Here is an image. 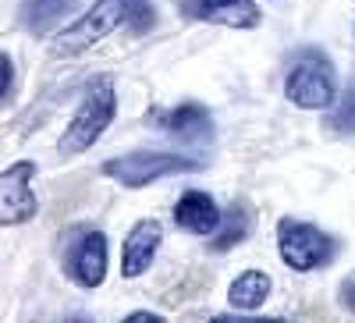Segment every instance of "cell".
<instances>
[{
  "mask_svg": "<svg viewBox=\"0 0 355 323\" xmlns=\"http://www.w3.org/2000/svg\"><path fill=\"white\" fill-rule=\"evenodd\" d=\"M196 167H199L196 157L174 153V150H135V153L107 160L103 174L128 185V189H142V185H153V182L167 178V174H185V171H196Z\"/></svg>",
  "mask_w": 355,
  "mask_h": 323,
  "instance_id": "2",
  "label": "cell"
},
{
  "mask_svg": "<svg viewBox=\"0 0 355 323\" xmlns=\"http://www.w3.org/2000/svg\"><path fill=\"white\" fill-rule=\"evenodd\" d=\"M33 174H36L33 160H18L0 174V224L4 227H15L36 213V195L28 185Z\"/></svg>",
  "mask_w": 355,
  "mask_h": 323,
  "instance_id": "7",
  "label": "cell"
},
{
  "mask_svg": "<svg viewBox=\"0 0 355 323\" xmlns=\"http://www.w3.org/2000/svg\"><path fill=\"white\" fill-rule=\"evenodd\" d=\"M174 220H178V227H185L192 234H214L220 227V207L214 202V195L192 189V192H185L182 199H178Z\"/></svg>",
  "mask_w": 355,
  "mask_h": 323,
  "instance_id": "11",
  "label": "cell"
},
{
  "mask_svg": "<svg viewBox=\"0 0 355 323\" xmlns=\"http://www.w3.org/2000/svg\"><path fill=\"white\" fill-rule=\"evenodd\" d=\"M114 110H117L114 82L110 78H93L89 89H85V96H82V103H78V110L71 114L61 142H57V150H61L64 157L89 150V146L107 132V125L114 121Z\"/></svg>",
  "mask_w": 355,
  "mask_h": 323,
  "instance_id": "1",
  "label": "cell"
},
{
  "mask_svg": "<svg viewBox=\"0 0 355 323\" xmlns=\"http://www.w3.org/2000/svg\"><path fill=\"white\" fill-rule=\"evenodd\" d=\"M249 227H252V217H249V210L242 207V202H234V207L227 210V220H224L220 238H214V249H217V252H224V249H234L239 242H245Z\"/></svg>",
  "mask_w": 355,
  "mask_h": 323,
  "instance_id": "13",
  "label": "cell"
},
{
  "mask_svg": "<svg viewBox=\"0 0 355 323\" xmlns=\"http://www.w3.org/2000/svg\"><path fill=\"white\" fill-rule=\"evenodd\" d=\"M266 299H270V277H266L263 270H245V274L234 277L231 288H227V302L234 309H245V313L259 309Z\"/></svg>",
  "mask_w": 355,
  "mask_h": 323,
  "instance_id": "12",
  "label": "cell"
},
{
  "mask_svg": "<svg viewBox=\"0 0 355 323\" xmlns=\"http://www.w3.org/2000/svg\"><path fill=\"white\" fill-rule=\"evenodd\" d=\"M64 270L82 288H100L107 277V238L100 231H78L64 249Z\"/></svg>",
  "mask_w": 355,
  "mask_h": 323,
  "instance_id": "6",
  "label": "cell"
},
{
  "mask_svg": "<svg viewBox=\"0 0 355 323\" xmlns=\"http://www.w3.org/2000/svg\"><path fill=\"white\" fill-rule=\"evenodd\" d=\"M135 4L139 0H100V4H93L75 25H68L53 40V53H82L85 46L100 43L103 36H110L114 28H121L135 15Z\"/></svg>",
  "mask_w": 355,
  "mask_h": 323,
  "instance_id": "3",
  "label": "cell"
},
{
  "mask_svg": "<svg viewBox=\"0 0 355 323\" xmlns=\"http://www.w3.org/2000/svg\"><path fill=\"white\" fill-rule=\"evenodd\" d=\"M128 320H132V323H153V320H160V316H157V313H132Z\"/></svg>",
  "mask_w": 355,
  "mask_h": 323,
  "instance_id": "17",
  "label": "cell"
},
{
  "mask_svg": "<svg viewBox=\"0 0 355 323\" xmlns=\"http://www.w3.org/2000/svg\"><path fill=\"white\" fill-rule=\"evenodd\" d=\"M327 121H331V132H338V135H355V89L341 93V103H338V110L327 117Z\"/></svg>",
  "mask_w": 355,
  "mask_h": 323,
  "instance_id": "14",
  "label": "cell"
},
{
  "mask_svg": "<svg viewBox=\"0 0 355 323\" xmlns=\"http://www.w3.org/2000/svg\"><path fill=\"white\" fill-rule=\"evenodd\" d=\"M4 75H8V82H4V100H11V93H15V64H11V57H4Z\"/></svg>",
  "mask_w": 355,
  "mask_h": 323,
  "instance_id": "16",
  "label": "cell"
},
{
  "mask_svg": "<svg viewBox=\"0 0 355 323\" xmlns=\"http://www.w3.org/2000/svg\"><path fill=\"white\" fill-rule=\"evenodd\" d=\"M160 128L171 132L174 139L189 142V146L210 142V135H214L210 110L199 107V103H182V107H174L171 114H160Z\"/></svg>",
  "mask_w": 355,
  "mask_h": 323,
  "instance_id": "10",
  "label": "cell"
},
{
  "mask_svg": "<svg viewBox=\"0 0 355 323\" xmlns=\"http://www.w3.org/2000/svg\"><path fill=\"white\" fill-rule=\"evenodd\" d=\"M341 302L355 313V277H348V281L341 284Z\"/></svg>",
  "mask_w": 355,
  "mask_h": 323,
  "instance_id": "15",
  "label": "cell"
},
{
  "mask_svg": "<svg viewBox=\"0 0 355 323\" xmlns=\"http://www.w3.org/2000/svg\"><path fill=\"white\" fill-rule=\"evenodd\" d=\"M160 238H164V227L157 220H139L128 238H125V249H121V274L125 277H139L150 270V263L160 249Z\"/></svg>",
  "mask_w": 355,
  "mask_h": 323,
  "instance_id": "9",
  "label": "cell"
},
{
  "mask_svg": "<svg viewBox=\"0 0 355 323\" xmlns=\"http://www.w3.org/2000/svg\"><path fill=\"white\" fill-rule=\"evenodd\" d=\"M36 4H46V8H50V4H53V0H33V8H36ZM46 8H43V11H46Z\"/></svg>",
  "mask_w": 355,
  "mask_h": 323,
  "instance_id": "18",
  "label": "cell"
},
{
  "mask_svg": "<svg viewBox=\"0 0 355 323\" xmlns=\"http://www.w3.org/2000/svg\"><path fill=\"white\" fill-rule=\"evenodd\" d=\"M277 249H281V259L288 263L291 270L306 274V270H316V267H327L338 245H334L331 234H323L313 224L281 220V227H277Z\"/></svg>",
  "mask_w": 355,
  "mask_h": 323,
  "instance_id": "4",
  "label": "cell"
},
{
  "mask_svg": "<svg viewBox=\"0 0 355 323\" xmlns=\"http://www.w3.org/2000/svg\"><path fill=\"white\" fill-rule=\"evenodd\" d=\"M182 15L210 25H227V28L259 25V8L252 0H182Z\"/></svg>",
  "mask_w": 355,
  "mask_h": 323,
  "instance_id": "8",
  "label": "cell"
},
{
  "mask_svg": "<svg viewBox=\"0 0 355 323\" xmlns=\"http://www.w3.org/2000/svg\"><path fill=\"white\" fill-rule=\"evenodd\" d=\"M284 93H288V100L295 107H302V110H323V107H331L338 100V85H334L331 64L323 61L320 53L302 57V61L291 68Z\"/></svg>",
  "mask_w": 355,
  "mask_h": 323,
  "instance_id": "5",
  "label": "cell"
}]
</instances>
